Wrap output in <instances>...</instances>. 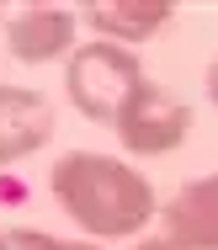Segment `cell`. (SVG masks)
<instances>
[{"instance_id": "6da1fadb", "label": "cell", "mask_w": 218, "mask_h": 250, "mask_svg": "<svg viewBox=\"0 0 218 250\" xmlns=\"http://www.w3.org/2000/svg\"><path fill=\"white\" fill-rule=\"evenodd\" d=\"M48 187H54L59 208L96 240H122V234H139L160 202H155V187L112 160V154H91V149H69L64 160H54L48 170Z\"/></svg>"}, {"instance_id": "7a4b0ae2", "label": "cell", "mask_w": 218, "mask_h": 250, "mask_svg": "<svg viewBox=\"0 0 218 250\" xmlns=\"http://www.w3.org/2000/svg\"><path fill=\"white\" fill-rule=\"evenodd\" d=\"M64 91L69 101L91 117V123H107L117 128V117L128 112V101L144 91V64L122 43H85V48L69 53V69H64Z\"/></svg>"}, {"instance_id": "3957f363", "label": "cell", "mask_w": 218, "mask_h": 250, "mask_svg": "<svg viewBox=\"0 0 218 250\" xmlns=\"http://www.w3.org/2000/svg\"><path fill=\"white\" fill-rule=\"evenodd\" d=\"M186 133H192V106L181 96H170L165 85H149V80L128 101V112L117 117V139L128 154H170Z\"/></svg>"}, {"instance_id": "277c9868", "label": "cell", "mask_w": 218, "mask_h": 250, "mask_svg": "<svg viewBox=\"0 0 218 250\" xmlns=\"http://www.w3.org/2000/svg\"><path fill=\"white\" fill-rule=\"evenodd\" d=\"M160 224L176 250H218V170L186 181L160 208Z\"/></svg>"}, {"instance_id": "5b68a950", "label": "cell", "mask_w": 218, "mask_h": 250, "mask_svg": "<svg viewBox=\"0 0 218 250\" xmlns=\"http://www.w3.org/2000/svg\"><path fill=\"white\" fill-rule=\"evenodd\" d=\"M5 48L21 64H48V59H64L75 48V16L64 5H27L11 16L5 27Z\"/></svg>"}, {"instance_id": "8992f818", "label": "cell", "mask_w": 218, "mask_h": 250, "mask_svg": "<svg viewBox=\"0 0 218 250\" xmlns=\"http://www.w3.org/2000/svg\"><path fill=\"white\" fill-rule=\"evenodd\" d=\"M54 139V106L27 85H0V165L43 149Z\"/></svg>"}, {"instance_id": "52a82bcc", "label": "cell", "mask_w": 218, "mask_h": 250, "mask_svg": "<svg viewBox=\"0 0 218 250\" xmlns=\"http://www.w3.org/2000/svg\"><path fill=\"white\" fill-rule=\"evenodd\" d=\"M85 16L96 32H107V43H144L176 16V5L170 0H96L85 5Z\"/></svg>"}, {"instance_id": "ba28073f", "label": "cell", "mask_w": 218, "mask_h": 250, "mask_svg": "<svg viewBox=\"0 0 218 250\" xmlns=\"http://www.w3.org/2000/svg\"><path fill=\"white\" fill-rule=\"evenodd\" d=\"M5 250H96V245H69V240H54L43 229H11L5 234Z\"/></svg>"}, {"instance_id": "9c48e42d", "label": "cell", "mask_w": 218, "mask_h": 250, "mask_svg": "<svg viewBox=\"0 0 218 250\" xmlns=\"http://www.w3.org/2000/svg\"><path fill=\"white\" fill-rule=\"evenodd\" d=\"M208 101L218 106V53H213V64H208Z\"/></svg>"}, {"instance_id": "30bf717a", "label": "cell", "mask_w": 218, "mask_h": 250, "mask_svg": "<svg viewBox=\"0 0 218 250\" xmlns=\"http://www.w3.org/2000/svg\"><path fill=\"white\" fill-rule=\"evenodd\" d=\"M133 250H176L170 240H149V245H133Z\"/></svg>"}, {"instance_id": "8fae6325", "label": "cell", "mask_w": 218, "mask_h": 250, "mask_svg": "<svg viewBox=\"0 0 218 250\" xmlns=\"http://www.w3.org/2000/svg\"><path fill=\"white\" fill-rule=\"evenodd\" d=\"M0 250H5V234H0Z\"/></svg>"}]
</instances>
